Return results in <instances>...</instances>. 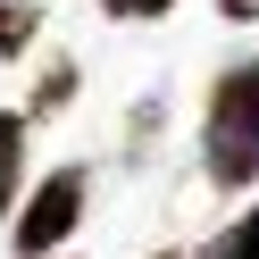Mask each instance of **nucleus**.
Listing matches in <instances>:
<instances>
[{
	"mask_svg": "<svg viewBox=\"0 0 259 259\" xmlns=\"http://www.w3.org/2000/svg\"><path fill=\"white\" fill-rule=\"evenodd\" d=\"M101 9H109V17H167L176 0H101Z\"/></svg>",
	"mask_w": 259,
	"mask_h": 259,
	"instance_id": "nucleus-7",
	"label": "nucleus"
},
{
	"mask_svg": "<svg viewBox=\"0 0 259 259\" xmlns=\"http://www.w3.org/2000/svg\"><path fill=\"white\" fill-rule=\"evenodd\" d=\"M192 259H259V201L242 209V218L226 226V234H209V242H201Z\"/></svg>",
	"mask_w": 259,
	"mask_h": 259,
	"instance_id": "nucleus-4",
	"label": "nucleus"
},
{
	"mask_svg": "<svg viewBox=\"0 0 259 259\" xmlns=\"http://www.w3.org/2000/svg\"><path fill=\"white\" fill-rule=\"evenodd\" d=\"M201 159L226 192L259 176V59H234V67L209 84V117H201Z\"/></svg>",
	"mask_w": 259,
	"mask_h": 259,
	"instance_id": "nucleus-1",
	"label": "nucleus"
},
{
	"mask_svg": "<svg viewBox=\"0 0 259 259\" xmlns=\"http://www.w3.org/2000/svg\"><path fill=\"white\" fill-rule=\"evenodd\" d=\"M218 9H226V17H259V0H218Z\"/></svg>",
	"mask_w": 259,
	"mask_h": 259,
	"instance_id": "nucleus-8",
	"label": "nucleus"
},
{
	"mask_svg": "<svg viewBox=\"0 0 259 259\" xmlns=\"http://www.w3.org/2000/svg\"><path fill=\"white\" fill-rule=\"evenodd\" d=\"M25 192V117H0V218Z\"/></svg>",
	"mask_w": 259,
	"mask_h": 259,
	"instance_id": "nucleus-3",
	"label": "nucleus"
},
{
	"mask_svg": "<svg viewBox=\"0 0 259 259\" xmlns=\"http://www.w3.org/2000/svg\"><path fill=\"white\" fill-rule=\"evenodd\" d=\"M75 218H84V167H51L34 184V201L17 209V234H9L17 259H51L59 242L75 234Z\"/></svg>",
	"mask_w": 259,
	"mask_h": 259,
	"instance_id": "nucleus-2",
	"label": "nucleus"
},
{
	"mask_svg": "<svg viewBox=\"0 0 259 259\" xmlns=\"http://www.w3.org/2000/svg\"><path fill=\"white\" fill-rule=\"evenodd\" d=\"M34 34H42V9H34V0H0V59H25Z\"/></svg>",
	"mask_w": 259,
	"mask_h": 259,
	"instance_id": "nucleus-5",
	"label": "nucleus"
},
{
	"mask_svg": "<svg viewBox=\"0 0 259 259\" xmlns=\"http://www.w3.org/2000/svg\"><path fill=\"white\" fill-rule=\"evenodd\" d=\"M67 92H75V59H51L34 84V109H67Z\"/></svg>",
	"mask_w": 259,
	"mask_h": 259,
	"instance_id": "nucleus-6",
	"label": "nucleus"
},
{
	"mask_svg": "<svg viewBox=\"0 0 259 259\" xmlns=\"http://www.w3.org/2000/svg\"><path fill=\"white\" fill-rule=\"evenodd\" d=\"M167 259H176V251H167Z\"/></svg>",
	"mask_w": 259,
	"mask_h": 259,
	"instance_id": "nucleus-9",
	"label": "nucleus"
}]
</instances>
